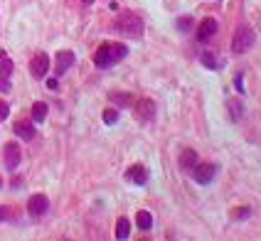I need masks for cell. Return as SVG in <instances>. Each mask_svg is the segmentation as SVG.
<instances>
[{
    "mask_svg": "<svg viewBox=\"0 0 261 241\" xmlns=\"http://www.w3.org/2000/svg\"><path fill=\"white\" fill-rule=\"evenodd\" d=\"M109 99L114 101L116 106H130L133 103V94H123V91H116V94H109Z\"/></svg>",
    "mask_w": 261,
    "mask_h": 241,
    "instance_id": "cell-17",
    "label": "cell"
},
{
    "mask_svg": "<svg viewBox=\"0 0 261 241\" xmlns=\"http://www.w3.org/2000/svg\"><path fill=\"white\" fill-rule=\"evenodd\" d=\"M251 44H254V30L249 25H239L232 37V55H244Z\"/></svg>",
    "mask_w": 261,
    "mask_h": 241,
    "instance_id": "cell-2",
    "label": "cell"
},
{
    "mask_svg": "<svg viewBox=\"0 0 261 241\" xmlns=\"http://www.w3.org/2000/svg\"><path fill=\"white\" fill-rule=\"evenodd\" d=\"M128 55V49H126V44H121V42H111V62L114 64H118L121 59Z\"/></svg>",
    "mask_w": 261,
    "mask_h": 241,
    "instance_id": "cell-14",
    "label": "cell"
},
{
    "mask_svg": "<svg viewBox=\"0 0 261 241\" xmlns=\"http://www.w3.org/2000/svg\"><path fill=\"white\" fill-rule=\"evenodd\" d=\"M84 3H87V5H91V3H94V0H84Z\"/></svg>",
    "mask_w": 261,
    "mask_h": 241,
    "instance_id": "cell-29",
    "label": "cell"
},
{
    "mask_svg": "<svg viewBox=\"0 0 261 241\" xmlns=\"http://www.w3.org/2000/svg\"><path fill=\"white\" fill-rule=\"evenodd\" d=\"M47 69H49V57H47L44 52H37V55L32 57V62H30V74H32L35 79H42L44 74H47Z\"/></svg>",
    "mask_w": 261,
    "mask_h": 241,
    "instance_id": "cell-4",
    "label": "cell"
},
{
    "mask_svg": "<svg viewBox=\"0 0 261 241\" xmlns=\"http://www.w3.org/2000/svg\"><path fill=\"white\" fill-rule=\"evenodd\" d=\"M200 59H202V64H204V67H210V69H215V67H219V62H217L215 57H212L210 52H202V57H200Z\"/></svg>",
    "mask_w": 261,
    "mask_h": 241,
    "instance_id": "cell-22",
    "label": "cell"
},
{
    "mask_svg": "<svg viewBox=\"0 0 261 241\" xmlns=\"http://www.w3.org/2000/svg\"><path fill=\"white\" fill-rule=\"evenodd\" d=\"M116 121H118V111H114V109H106V111H103V123L114 126Z\"/></svg>",
    "mask_w": 261,
    "mask_h": 241,
    "instance_id": "cell-21",
    "label": "cell"
},
{
    "mask_svg": "<svg viewBox=\"0 0 261 241\" xmlns=\"http://www.w3.org/2000/svg\"><path fill=\"white\" fill-rule=\"evenodd\" d=\"M215 32H217V20L207 17V20H202V22H200V28H197V40H200V42H207Z\"/></svg>",
    "mask_w": 261,
    "mask_h": 241,
    "instance_id": "cell-9",
    "label": "cell"
},
{
    "mask_svg": "<svg viewBox=\"0 0 261 241\" xmlns=\"http://www.w3.org/2000/svg\"><path fill=\"white\" fill-rule=\"evenodd\" d=\"M116 30L126 37H141L143 35V20L136 13H121L116 20Z\"/></svg>",
    "mask_w": 261,
    "mask_h": 241,
    "instance_id": "cell-1",
    "label": "cell"
},
{
    "mask_svg": "<svg viewBox=\"0 0 261 241\" xmlns=\"http://www.w3.org/2000/svg\"><path fill=\"white\" fill-rule=\"evenodd\" d=\"M133 106H136V114L141 121H153V116H155V103L150 99H138L133 101Z\"/></svg>",
    "mask_w": 261,
    "mask_h": 241,
    "instance_id": "cell-7",
    "label": "cell"
},
{
    "mask_svg": "<svg viewBox=\"0 0 261 241\" xmlns=\"http://www.w3.org/2000/svg\"><path fill=\"white\" fill-rule=\"evenodd\" d=\"M8 219H15V209L13 207H0V222H8Z\"/></svg>",
    "mask_w": 261,
    "mask_h": 241,
    "instance_id": "cell-23",
    "label": "cell"
},
{
    "mask_svg": "<svg viewBox=\"0 0 261 241\" xmlns=\"http://www.w3.org/2000/svg\"><path fill=\"white\" fill-rule=\"evenodd\" d=\"M249 214H251V209H247V207H237V209L232 212V217L234 219H247Z\"/></svg>",
    "mask_w": 261,
    "mask_h": 241,
    "instance_id": "cell-24",
    "label": "cell"
},
{
    "mask_svg": "<svg viewBox=\"0 0 261 241\" xmlns=\"http://www.w3.org/2000/svg\"><path fill=\"white\" fill-rule=\"evenodd\" d=\"M94 64L96 67H101V69H106V67H111L114 62H111V42H103L99 49H96V55H94Z\"/></svg>",
    "mask_w": 261,
    "mask_h": 241,
    "instance_id": "cell-8",
    "label": "cell"
},
{
    "mask_svg": "<svg viewBox=\"0 0 261 241\" xmlns=\"http://www.w3.org/2000/svg\"><path fill=\"white\" fill-rule=\"evenodd\" d=\"M15 133H17L22 141H32V138H35V126H32V121H17V123H15Z\"/></svg>",
    "mask_w": 261,
    "mask_h": 241,
    "instance_id": "cell-12",
    "label": "cell"
},
{
    "mask_svg": "<svg viewBox=\"0 0 261 241\" xmlns=\"http://www.w3.org/2000/svg\"><path fill=\"white\" fill-rule=\"evenodd\" d=\"M47 89H57V79H49V82H47Z\"/></svg>",
    "mask_w": 261,
    "mask_h": 241,
    "instance_id": "cell-27",
    "label": "cell"
},
{
    "mask_svg": "<svg viewBox=\"0 0 261 241\" xmlns=\"http://www.w3.org/2000/svg\"><path fill=\"white\" fill-rule=\"evenodd\" d=\"M195 165H197V153H195V150H182V155H180V168L185 172H190Z\"/></svg>",
    "mask_w": 261,
    "mask_h": 241,
    "instance_id": "cell-13",
    "label": "cell"
},
{
    "mask_svg": "<svg viewBox=\"0 0 261 241\" xmlns=\"http://www.w3.org/2000/svg\"><path fill=\"white\" fill-rule=\"evenodd\" d=\"M130 236V224H128V219H126V217H121V219H118L116 222V239H128Z\"/></svg>",
    "mask_w": 261,
    "mask_h": 241,
    "instance_id": "cell-15",
    "label": "cell"
},
{
    "mask_svg": "<svg viewBox=\"0 0 261 241\" xmlns=\"http://www.w3.org/2000/svg\"><path fill=\"white\" fill-rule=\"evenodd\" d=\"M215 170H217V168L210 165V163H197L190 172H192V177H195L200 184H210L212 180H215Z\"/></svg>",
    "mask_w": 261,
    "mask_h": 241,
    "instance_id": "cell-3",
    "label": "cell"
},
{
    "mask_svg": "<svg viewBox=\"0 0 261 241\" xmlns=\"http://www.w3.org/2000/svg\"><path fill=\"white\" fill-rule=\"evenodd\" d=\"M47 209H49V199L44 197V195H32V197L28 199V212H30V217H42Z\"/></svg>",
    "mask_w": 261,
    "mask_h": 241,
    "instance_id": "cell-5",
    "label": "cell"
},
{
    "mask_svg": "<svg viewBox=\"0 0 261 241\" xmlns=\"http://www.w3.org/2000/svg\"><path fill=\"white\" fill-rule=\"evenodd\" d=\"M44 118H47V103H44V101H37V103H32V121L42 123Z\"/></svg>",
    "mask_w": 261,
    "mask_h": 241,
    "instance_id": "cell-16",
    "label": "cell"
},
{
    "mask_svg": "<svg viewBox=\"0 0 261 241\" xmlns=\"http://www.w3.org/2000/svg\"><path fill=\"white\" fill-rule=\"evenodd\" d=\"M126 177H128V182H133V184H145L148 182V172H145L143 165H130L128 172H126Z\"/></svg>",
    "mask_w": 261,
    "mask_h": 241,
    "instance_id": "cell-11",
    "label": "cell"
},
{
    "mask_svg": "<svg viewBox=\"0 0 261 241\" xmlns=\"http://www.w3.org/2000/svg\"><path fill=\"white\" fill-rule=\"evenodd\" d=\"M136 224H138V229L148 231V229L153 227V217H150V212H138L136 214Z\"/></svg>",
    "mask_w": 261,
    "mask_h": 241,
    "instance_id": "cell-18",
    "label": "cell"
},
{
    "mask_svg": "<svg viewBox=\"0 0 261 241\" xmlns=\"http://www.w3.org/2000/svg\"><path fill=\"white\" fill-rule=\"evenodd\" d=\"M0 184H3V180H0Z\"/></svg>",
    "mask_w": 261,
    "mask_h": 241,
    "instance_id": "cell-30",
    "label": "cell"
},
{
    "mask_svg": "<svg viewBox=\"0 0 261 241\" xmlns=\"http://www.w3.org/2000/svg\"><path fill=\"white\" fill-rule=\"evenodd\" d=\"M177 28H180V30H188L190 28V20H180V22H177Z\"/></svg>",
    "mask_w": 261,
    "mask_h": 241,
    "instance_id": "cell-26",
    "label": "cell"
},
{
    "mask_svg": "<svg viewBox=\"0 0 261 241\" xmlns=\"http://www.w3.org/2000/svg\"><path fill=\"white\" fill-rule=\"evenodd\" d=\"M227 109L232 111V121H239V118H242V103H239L237 99H229Z\"/></svg>",
    "mask_w": 261,
    "mask_h": 241,
    "instance_id": "cell-20",
    "label": "cell"
},
{
    "mask_svg": "<svg viewBox=\"0 0 261 241\" xmlns=\"http://www.w3.org/2000/svg\"><path fill=\"white\" fill-rule=\"evenodd\" d=\"M3 153H5V168H8V170H15V168L20 165V160H22L20 145H17V143H8Z\"/></svg>",
    "mask_w": 261,
    "mask_h": 241,
    "instance_id": "cell-6",
    "label": "cell"
},
{
    "mask_svg": "<svg viewBox=\"0 0 261 241\" xmlns=\"http://www.w3.org/2000/svg\"><path fill=\"white\" fill-rule=\"evenodd\" d=\"M13 76V62L5 57L3 62H0V82H8Z\"/></svg>",
    "mask_w": 261,
    "mask_h": 241,
    "instance_id": "cell-19",
    "label": "cell"
},
{
    "mask_svg": "<svg viewBox=\"0 0 261 241\" xmlns=\"http://www.w3.org/2000/svg\"><path fill=\"white\" fill-rule=\"evenodd\" d=\"M8 114H10V106H8V103H5V101L0 99V123H3V121H5V118H8Z\"/></svg>",
    "mask_w": 261,
    "mask_h": 241,
    "instance_id": "cell-25",
    "label": "cell"
},
{
    "mask_svg": "<svg viewBox=\"0 0 261 241\" xmlns=\"http://www.w3.org/2000/svg\"><path fill=\"white\" fill-rule=\"evenodd\" d=\"M3 59H5V52H3V49H0V62H3Z\"/></svg>",
    "mask_w": 261,
    "mask_h": 241,
    "instance_id": "cell-28",
    "label": "cell"
},
{
    "mask_svg": "<svg viewBox=\"0 0 261 241\" xmlns=\"http://www.w3.org/2000/svg\"><path fill=\"white\" fill-rule=\"evenodd\" d=\"M74 64V55L69 49H64V52H57V62H55V71L57 74H64V71L69 69Z\"/></svg>",
    "mask_w": 261,
    "mask_h": 241,
    "instance_id": "cell-10",
    "label": "cell"
}]
</instances>
